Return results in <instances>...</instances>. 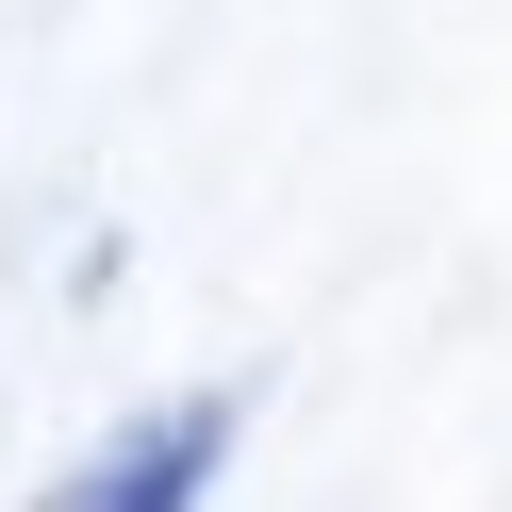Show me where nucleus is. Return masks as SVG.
<instances>
[{"mask_svg": "<svg viewBox=\"0 0 512 512\" xmlns=\"http://www.w3.org/2000/svg\"><path fill=\"white\" fill-rule=\"evenodd\" d=\"M215 446H232V397H182V413H133V430L100 446V463H67L34 512H199Z\"/></svg>", "mask_w": 512, "mask_h": 512, "instance_id": "f257e3e1", "label": "nucleus"}]
</instances>
